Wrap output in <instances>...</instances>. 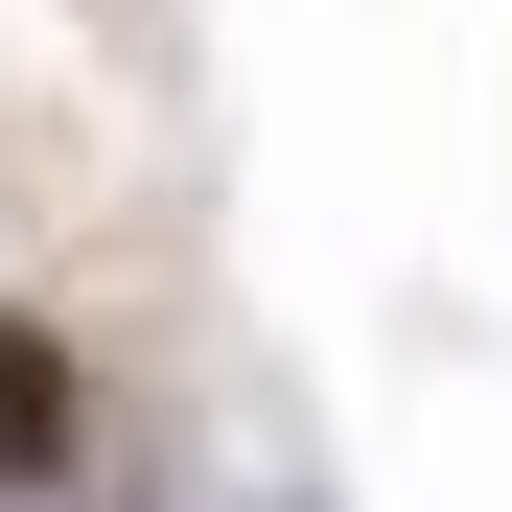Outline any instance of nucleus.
Segmentation results:
<instances>
[{
	"label": "nucleus",
	"instance_id": "1",
	"mask_svg": "<svg viewBox=\"0 0 512 512\" xmlns=\"http://www.w3.org/2000/svg\"><path fill=\"white\" fill-rule=\"evenodd\" d=\"M47 466H70V350L0 326V489H47Z\"/></svg>",
	"mask_w": 512,
	"mask_h": 512
}]
</instances>
